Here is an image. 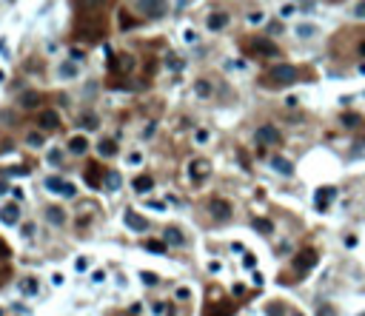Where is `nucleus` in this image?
<instances>
[{
	"mask_svg": "<svg viewBox=\"0 0 365 316\" xmlns=\"http://www.w3.org/2000/svg\"><path fill=\"white\" fill-rule=\"evenodd\" d=\"M271 168L277 171V174H285V177H291V174H294V165H291V159H285V157H274V159H271Z\"/></svg>",
	"mask_w": 365,
	"mask_h": 316,
	"instance_id": "f3484780",
	"label": "nucleus"
},
{
	"mask_svg": "<svg viewBox=\"0 0 365 316\" xmlns=\"http://www.w3.org/2000/svg\"><path fill=\"white\" fill-rule=\"evenodd\" d=\"M143 282H146V285H154V282H157V276H154V273H143Z\"/></svg>",
	"mask_w": 365,
	"mask_h": 316,
	"instance_id": "a18cd8bd",
	"label": "nucleus"
},
{
	"mask_svg": "<svg viewBox=\"0 0 365 316\" xmlns=\"http://www.w3.org/2000/svg\"><path fill=\"white\" fill-rule=\"evenodd\" d=\"M357 52H360V57H365V40H363L360 46H357Z\"/></svg>",
	"mask_w": 365,
	"mask_h": 316,
	"instance_id": "864d4df0",
	"label": "nucleus"
},
{
	"mask_svg": "<svg viewBox=\"0 0 365 316\" xmlns=\"http://www.w3.org/2000/svg\"><path fill=\"white\" fill-rule=\"evenodd\" d=\"M128 162H131V165H140V162H143V154H140V151L128 154Z\"/></svg>",
	"mask_w": 365,
	"mask_h": 316,
	"instance_id": "ea45409f",
	"label": "nucleus"
},
{
	"mask_svg": "<svg viewBox=\"0 0 365 316\" xmlns=\"http://www.w3.org/2000/svg\"><path fill=\"white\" fill-rule=\"evenodd\" d=\"M228 26V14L226 11H214V14H208V29L211 32H220V29H226Z\"/></svg>",
	"mask_w": 365,
	"mask_h": 316,
	"instance_id": "dca6fc26",
	"label": "nucleus"
},
{
	"mask_svg": "<svg viewBox=\"0 0 365 316\" xmlns=\"http://www.w3.org/2000/svg\"><path fill=\"white\" fill-rule=\"evenodd\" d=\"M91 279H94V282H106V273H103V271H94V273H91Z\"/></svg>",
	"mask_w": 365,
	"mask_h": 316,
	"instance_id": "c03bdc74",
	"label": "nucleus"
},
{
	"mask_svg": "<svg viewBox=\"0 0 365 316\" xmlns=\"http://www.w3.org/2000/svg\"><path fill=\"white\" fill-rule=\"evenodd\" d=\"M243 265H245V268H254V265H257V260H254V254H245V260H243Z\"/></svg>",
	"mask_w": 365,
	"mask_h": 316,
	"instance_id": "a19ab883",
	"label": "nucleus"
},
{
	"mask_svg": "<svg viewBox=\"0 0 365 316\" xmlns=\"http://www.w3.org/2000/svg\"><path fill=\"white\" fill-rule=\"evenodd\" d=\"M363 316H365V314H363Z\"/></svg>",
	"mask_w": 365,
	"mask_h": 316,
	"instance_id": "4d7b16f0",
	"label": "nucleus"
},
{
	"mask_svg": "<svg viewBox=\"0 0 365 316\" xmlns=\"http://www.w3.org/2000/svg\"><path fill=\"white\" fill-rule=\"evenodd\" d=\"M208 140V131H197V143H205Z\"/></svg>",
	"mask_w": 365,
	"mask_h": 316,
	"instance_id": "3c124183",
	"label": "nucleus"
},
{
	"mask_svg": "<svg viewBox=\"0 0 365 316\" xmlns=\"http://www.w3.org/2000/svg\"><path fill=\"white\" fill-rule=\"evenodd\" d=\"M194 91H197L200 97H208V94H211V83H208V80H197V83H194Z\"/></svg>",
	"mask_w": 365,
	"mask_h": 316,
	"instance_id": "bb28decb",
	"label": "nucleus"
},
{
	"mask_svg": "<svg viewBox=\"0 0 365 316\" xmlns=\"http://www.w3.org/2000/svg\"><path fill=\"white\" fill-rule=\"evenodd\" d=\"M248 52H257V54H271V57L280 54V49H277L271 40H251V43H248Z\"/></svg>",
	"mask_w": 365,
	"mask_h": 316,
	"instance_id": "9b49d317",
	"label": "nucleus"
},
{
	"mask_svg": "<svg viewBox=\"0 0 365 316\" xmlns=\"http://www.w3.org/2000/svg\"><path fill=\"white\" fill-rule=\"evenodd\" d=\"M151 188H154V180H151L148 174H140V177H134V191L146 194V191H151Z\"/></svg>",
	"mask_w": 365,
	"mask_h": 316,
	"instance_id": "aec40b11",
	"label": "nucleus"
},
{
	"mask_svg": "<svg viewBox=\"0 0 365 316\" xmlns=\"http://www.w3.org/2000/svg\"><path fill=\"white\" fill-rule=\"evenodd\" d=\"M60 74H63V77H77V66H71V63H63V66H60Z\"/></svg>",
	"mask_w": 365,
	"mask_h": 316,
	"instance_id": "72a5a7b5",
	"label": "nucleus"
},
{
	"mask_svg": "<svg viewBox=\"0 0 365 316\" xmlns=\"http://www.w3.org/2000/svg\"><path fill=\"white\" fill-rule=\"evenodd\" d=\"M354 14H357V17H363V20H365V0L360 3V6H357V9H354Z\"/></svg>",
	"mask_w": 365,
	"mask_h": 316,
	"instance_id": "37998d69",
	"label": "nucleus"
},
{
	"mask_svg": "<svg viewBox=\"0 0 365 316\" xmlns=\"http://www.w3.org/2000/svg\"><path fill=\"white\" fill-rule=\"evenodd\" d=\"M63 162V154L60 151H49V165H60Z\"/></svg>",
	"mask_w": 365,
	"mask_h": 316,
	"instance_id": "e433bc0d",
	"label": "nucleus"
},
{
	"mask_svg": "<svg viewBox=\"0 0 365 316\" xmlns=\"http://www.w3.org/2000/svg\"><path fill=\"white\" fill-rule=\"evenodd\" d=\"M208 177H211V162L205 157H197V159L188 162V180H191L194 185H203Z\"/></svg>",
	"mask_w": 365,
	"mask_h": 316,
	"instance_id": "f03ea898",
	"label": "nucleus"
},
{
	"mask_svg": "<svg viewBox=\"0 0 365 316\" xmlns=\"http://www.w3.org/2000/svg\"><path fill=\"white\" fill-rule=\"evenodd\" d=\"M280 14H283V17H291V14H294V6H283V9H280Z\"/></svg>",
	"mask_w": 365,
	"mask_h": 316,
	"instance_id": "49530a36",
	"label": "nucleus"
},
{
	"mask_svg": "<svg viewBox=\"0 0 365 316\" xmlns=\"http://www.w3.org/2000/svg\"><path fill=\"white\" fill-rule=\"evenodd\" d=\"M37 125L43 131H55V128H60V114L55 108H43V111H37Z\"/></svg>",
	"mask_w": 365,
	"mask_h": 316,
	"instance_id": "6e6552de",
	"label": "nucleus"
},
{
	"mask_svg": "<svg viewBox=\"0 0 365 316\" xmlns=\"http://www.w3.org/2000/svg\"><path fill=\"white\" fill-rule=\"evenodd\" d=\"M151 134H154V123H148L146 128H143V137H146V140H148V137H151Z\"/></svg>",
	"mask_w": 365,
	"mask_h": 316,
	"instance_id": "09e8293b",
	"label": "nucleus"
},
{
	"mask_svg": "<svg viewBox=\"0 0 365 316\" xmlns=\"http://www.w3.org/2000/svg\"><path fill=\"white\" fill-rule=\"evenodd\" d=\"M32 234H34V225H32V222H29V225H23V237H32Z\"/></svg>",
	"mask_w": 365,
	"mask_h": 316,
	"instance_id": "8fccbe9b",
	"label": "nucleus"
},
{
	"mask_svg": "<svg viewBox=\"0 0 365 316\" xmlns=\"http://www.w3.org/2000/svg\"><path fill=\"white\" fill-rule=\"evenodd\" d=\"M77 123L83 125L86 131H94V128H97V117H94L91 111H86V114H80V120H77Z\"/></svg>",
	"mask_w": 365,
	"mask_h": 316,
	"instance_id": "5701e85b",
	"label": "nucleus"
},
{
	"mask_svg": "<svg viewBox=\"0 0 365 316\" xmlns=\"http://www.w3.org/2000/svg\"><path fill=\"white\" fill-rule=\"evenodd\" d=\"M68 151H71V154H86V151H89V140H86V137H71V140H68Z\"/></svg>",
	"mask_w": 365,
	"mask_h": 316,
	"instance_id": "a211bd4d",
	"label": "nucleus"
},
{
	"mask_svg": "<svg viewBox=\"0 0 365 316\" xmlns=\"http://www.w3.org/2000/svg\"><path fill=\"white\" fill-rule=\"evenodd\" d=\"M134 68V57L131 54H114L112 57V71L114 74H128Z\"/></svg>",
	"mask_w": 365,
	"mask_h": 316,
	"instance_id": "1a4fd4ad",
	"label": "nucleus"
},
{
	"mask_svg": "<svg viewBox=\"0 0 365 316\" xmlns=\"http://www.w3.org/2000/svg\"><path fill=\"white\" fill-rule=\"evenodd\" d=\"M163 239H166V245H174V248L185 245V237H182V231H180V228H166Z\"/></svg>",
	"mask_w": 365,
	"mask_h": 316,
	"instance_id": "4468645a",
	"label": "nucleus"
},
{
	"mask_svg": "<svg viewBox=\"0 0 365 316\" xmlns=\"http://www.w3.org/2000/svg\"><path fill=\"white\" fill-rule=\"evenodd\" d=\"M260 83L265 89H285V86L297 83V68L294 66H274L262 74Z\"/></svg>",
	"mask_w": 365,
	"mask_h": 316,
	"instance_id": "f257e3e1",
	"label": "nucleus"
},
{
	"mask_svg": "<svg viewBox=\"0 0 365 316\" xmlns=\"http://www.w3.org/2000/svg\"><path fill=\"white\" fill-rule=\"evenodd\" d=\"M280 140H283V134H280L277 125H260L257 128V143L260 146H280Z\"/></svg>",
	"mask_w": 365,
	"mask_h": 316,
	"instance_id": "39448f33",
	"label": "nucleus"
},
{
	"mask_svg": "<svg viewBox=\"0 0 365 316\" xmlns=\"http://www.w3.org/2000/svg\"><path fill=\"white\" fill-rule=\"evenodd\" d=\"M9 191V185H6V182H0V194H6Z\"/></svg>",
	"mask_w": 365,
	"mask_h": 316,
	"instance_id": "5fc2aeb1",
	"label": "nucleus"
},
{
	"mask_svg": "<svg viewBox=\"0 0 365 316\" xmlns=\"http://www.w3.org/2000/svg\"><path fill=\"white\" fill-rule=\"evenodd\" d=\"M37 100H40V97L29 91V94H23V97H20V105H23V108H34V105H37Z\"/></svg>",
	"mask_w": 365,
	"mask_h": 316,
	"instance_id": "c85d7f7f",
	"label": "nucleus"
},
{
	"mask_svg": "<svg viewBox=\"0 0 365 316\" xmlns=\"http://www.w3.org/2000/svg\"><path fill=\"white\" fill-rule=\"evenodd\" d=\"M26 143H29V146H43V134H37V131H29V134H26Z\"/></svg>",
	"mask_w": 365,
	"mask_h": 316,
	"instance_id": "f704fd0d",
	"label": "nucleus"
},
{
	"mask_svg": "<svg viewBox=\"0 0 365 316\" xmlns=\"http://www.w3.org/2000/svg\"><path fill=\"white\" fill-rule=\"evenodd\" d=\"M77 32L83 34V37H89V40H97V37L106 32V26H103V20H89V17H83V20H77Z\"/></svg>",
	"mask_w": 365,
	"mask_h": 316,
	"instance_id": "20e7f679",
	"label": "nucleus"
},
{
	"mask_svg": "<svg viewBox=\"0 0 365 316\" xmlns=\"http://www.w3.org/2000/svg\"><path fill=\"white\" fill-rule=\"evenodd\" d=\"M97 151H100V157H114V154H117V146H114V140H100V143H97Z\"/></svg>",
	"mask_w": 365,
	"mask_h": 316,
	"instance_id": "4be33fe9",
	"label": "nucleus"
},
{
	"mask_svg": "<svg viewBox=\"0 0 365 316\" xmlns=\"http://www.w3.org/2000/svg\"><path fill=\"white\" fill-rule=\"evenodd\" d=\"M89 257H77V260H74V271L77 273H83V271H89Z\"/></svg>",
	"mask_w": 365,
	"mask_h": 316,
	"instance_id": "2f4dec72",
	"label": "nucleus"
},
{
	"mask_svg": "<svg viewBox=\"0 0 365 316\" xmlns=\"http://www.w3.org/2000/svg\"><path fill=\"white\" fill-rule=\"evenodd\" d=\"M46 188H49V191H55V194H60V197H66V200L77 197V188H74L71 182L60 180V177H46Z\"/></svg>",
	"mask_w": 365,
	"mask_h": 316,
	"instance_id": "7ed1b4c3",
	"label": "nucleus"
},
{
	"mask_svg": "<svg viewBox=\"0 0 365 316\" xmlns=\"http://www.w3.org/2000/svg\"><path fill=\"white\" fill-rule=\"evenodd\" d=\"M208 208H211V214H214L217 219H228V216H231V205H228L226 200H211Z\"/></svg>",
	"mask_w": 365,
	"mask_h": 316,
	"instance_id": "ddd939ff",
	"label": "nucleus"
},
{
	"mask_svg": "<svg viewBox=\"0 0 365 316\" xmlns=\"http://www.w3.org/2000/svg\"><path fill=\"white\" fill-rule=\"evenodd\" d=\"M120 26H123V29H131V26H134V20H131V17H128V14H120Z\"/></svg>",
	"mask_w": 365,
	"mask_h": 316,
	"instance_id": "4c0bfd02",
	"label": "nucleus"
},
{
	"mask_svg": "<svg viewBox=\"0 0 365 316\" xmlns=\"http://www.w3.org/2000/svg\"><path fill=\"white\" fill-rule=\"evenodd\" d=\"M314 32H317L314 26H297V37H311Z\"/></svg>",
	"mask_w": 365,
	"mask_h": 316,
	"instance_id": "c9c22d12",
	"label": "nucleus"
},
{
	"mask_svg": "<svg viewBox=\"0 0 365 316\" xmlns=\"http://www.w3.org/2000/svg\"><path fill=\"white\" fill-rule=\"evenodd\" d=\"M208 314H211V316H231V314H234V308H231V302H223V305H214Z\"/></svg>",
	"mask_w": 365,
	"mask_h": 316,
	"instance_id": "a878e982",
	"label": "nucleus"
},
{
	"mask_svg": "<svg viewBox=\"0 0 365 316\" xmlns=\"http://www.w3.org/2000/svg\"><path fill=\"white\" fill-rule=\"evenodd\" d=\"M0 257H9V248L3 245V239H0Z\"/></svg>",
	"mask_w": 365,
	"mask_h": 316,
	"instance_id": "603ef678",
	"label": "nucleus"
},
{
	"mask_svg": "<svg viewBox=\"0 0 365 316\" xmlns=\"http://www.w3.org/2000/svg\"><path fill=\"white\" fill-rule=\"evenodd\" d=\"M6 276H9V265H0V285L6 282Z\"/></svg>",
	"mask_w": 365,
	"mask_h": 316,
	"instance_id": "79ce46f5",
	"label": "nucleus"
},
{
	"mask_svg": "<svg viewBox=\"0 0 365 316\" xmlns=\"http://www.w3.org/2000/svg\"><path fill=\"white\" fill-rule=\"evenodd\" d=\"M319 316H337V311L331 305H319Z\"/></svg>",
	"mask_w": 365,
	"mask_h": 316,
	"instance_id": "58836bf2",
	"label": "nucleus"
},
{
	"mask_svg": "<svg viewBox=\"0 0 365 316\" xmlns=\"http://www.w3.org/2000/svg\"><path fill=\"white\" fill-rule=\"evenodd\" d=\"M71 60H74V63H80V60H83V52H80V49H71Z\"/></svg>",
	"mask_w": 365,
	"mask_h": 316,
	"instance_id": "de8ad7c7",
	"label": "nucleus"
},
{
	"mask_svg": "<svg viewBox=\"0 0 365 316\" xmlns=\"http://www.w3.org/2000/svg\"><path fill=\"white\" fill-rule=\"evenodd\" d=\"M143 248L151 251V254H163V251H166V242H143Z\"/></svg>",
	"mask_w": 365,
	"mask_h": 316,
	"instance_id": "7c9ffc66",
	"label": "nucleus"
},
{
	"mask_svg": "<svg viewBox=\"0 0 365 316\" xmlns=\"http://www.w3.org/2000/svg\"><path fill=\"white\" fill-rule=\"evenodd\" d=\"M106 0H77V6L80 9H86V11H94V9H100Z\"/></svg>",
	"mask_w": 365,
	"mask_h": 316,
	"instance_id": "cd10ccee",
	"label": "nucleus"
},
{
	"mask_svg": "<svg viewBox=\"0 0 365 316\" xmlns=\"http://www.w3.org/2000/svg\"><path fill=\"white\" fill-rule=\"evenodd\" d=\"M317 265V251H311V248H305V251H300L294 257V271L297 273H305V271H311Z\"/></svg>",
	"mask_w": 365,
	"mask_h": 316,
	"instance_id": "423d86ee",
	"label": "nucleus"
},
{
	"mask_svg": "<svg viewBox=\"0 0 365 316\" xmlns=\"http://www.w3.org/2000/svg\"><path fill=\"white\" fill-rule=\"evenodd\" d=\"M254 228H257L260 234H271V231H274V225L268 222V219H254Z\"/></svg>",
	"mask_w": 365,
	"mask_h": 316,
	"instance_id": "c756f323",
	"label": "nucleus"
},
{
	"mask_svg": "<svg viewBox=\"0 0 365 316\" xmlns=\"http://www.w3.org/2000/svg\"><path fill=\"white\" fill-rule=\"evenodd\" d=\"M20 291H23V294H26V296H34V294H37V291H40V285H37V279H32V276H29V279H23Z\"/></svg>",
	"mask_w": 365,
	"mask_h": 316,
	"instance_id": "b1692460",
	"label": "nucleus"
},
{
	"mask_svg": "<svg viewBox=\"0 0 365 316\" xmlns=\"http://www.w3.org/2000/svg\"><path fill=\"white\" fill-rule=\"evenodd\" d=\"M103 177H106V174H103V171L97 168L94 162H91L89 168H86V182H89L91 188H100V185H103Z\"/></svg>",
	"mask_w": 365,
	"mask_h": 316,
	"instance_id": "2eb2a0df",
	"label": "nucleus"
},
{
	"mask_svg": "<svg viewBox=\"0 0 365 316\" xmlns=\"http://www.w3.org/2000/svg\"><path fill=\"white\" fill-rule=\"evenodd\" d=\"M334 194H337V188H319L317 191V208L319 211L328 205V200H334Z\"/></svg>",
	"mask_w": 365,
	"mask_h": 316,
	"instance_id": "412c9836",
	"label": "nucleus"
},
{
	"mask_svg": "<svg viewBox=\"0 0 365 316\" xmlns=\"http://www.w3.org/2000/svg\"><path fill=\"white\" fill-rule=\"evenodd\" d=\"M137 6L148 17H163L166 9H169V0H137Z\"/></svg>",
	"mask_w": 365,
	"mask_h": 316,
	"instance_id": "0eeeda50",
	"label": "nucleus"
},
{
	"mask_svg": "<svg viewBox=\"0 0 365 316\" xmlns=\"http://www.w3.org/2000/svg\"><path fill=\"white\" fill-rule=\"evenodd\" d=\"M291 316H303V314H291Z\"/></svg>",
	"mask_w": 365,
	"mask_h": 316,
	"instance_id": "6e6d98bb",
	"label": "nucleus"
},
{
	"mask_svg": "<svg viewBox=\"0 0 365 316\" xmlns=\"http://www.w3.org/2000/svg\"><path fill=\"white\" fill-rule=\"evenodd\" d=\"M120 182H123L120 171H106V177H103V185H106L109 191H117V188H120Z\"/></svg>",
	"mask_w": 365,
	"mask_h": 316,
	"instance_id": "6ab92c4d",
	"label": "nucleus"
},
{
	"mask_svg": "<svg viewBox=\"0 0 365 316\" xmlns=\"http://www.w3.org/2000/svg\"><path fill=\"white\" fill-rule=\"evenodd\" d=\"M0 219H3V225H17V222H20V205L17 203L3 205V208H0Z\"/></svg>",
	"mask_w": 365,
	"mask_h": 316,
	"instance_id": "9d476101",
	"label": "nucleus"
},
{
	"mask_svg": "<svg viewBox=\"0 0 365 316\" xmlns=\"http://www.w3.org/2000/svg\"><path fill=\"white\" fill-rule=\"evenodd\" d=\"M46 214H49V222H52V225H63V222H66V214H63L60 208H49Z\"/></svg>",
	"mask_w": 365,
	"mask_h": 316,
	"instance_id": "393cba45",
	"label": "nucleus"
},
{
	"mask_svg": "<svg viewBox=\"0 0 365 316\" xmlns=\"http://www.w3.org/2000/svg\"><path fill=\"white\" fill-rule=\"evenodd\" d=\"M166 66L174 68V71H180V68H182V60L177 54H169V57H166Z\"/></svg>",
	"mask_w": 365,
	"mask_h": 316,
	"instance_id": "473e14b6",
	"label": "nucleus"
},
{
	"mask_svg": "<svg viewBox=\"0 0 365 316\" xmlns=\"http://www.w3.org/2000/svg\"><path fill=\"white\" fill-rule=\"evenodd\" d=\"M125 225L131 228V231H137V234H140V231H146L148 228V219H143V216L137 214V211H125Z\"/></svg>",
	"mask_w": 365,
	"mask_h": 316,
	"instance_id": "f8f14e48",
	"label": "nucleus"
}]
</instances>
